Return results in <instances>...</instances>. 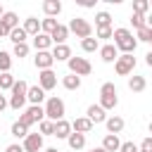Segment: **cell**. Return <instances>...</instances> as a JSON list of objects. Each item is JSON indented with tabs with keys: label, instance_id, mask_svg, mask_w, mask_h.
<instances>
[{
	"label": "cell",
	"instance_id": "2",
	"mask_svg": "<svg viewBox=\"0 0 152 152\" xmlns=\"http://www.w3.org/2000/svg\"><path fill=\"white\" fill-rule=\"evenodd\" d=\"M26 95H28V83L26 81H17L14 83V88H12V97H10V107L12 109H24V104H26Z\"/></svg>",
	"mask_w": 152,
	"mask_h": 152
},
{
	"label": "cell",
	"instance_id": "16",
	"mask_svg": "<svg viewBox=\"0 0 152 152\" xmlns=\"http://www.w3.org/2000/svg\"><path fill=\"white\" fill-rule=\"evenodd\" d=\"M74 133V128H71V124L66 121V119H62V121H55V138H69Z\"/></svg>",
	"mask_w": 152,
	"mask_h": 152
},
{
	"label": "cell",
	"instance_id": "53",
	"mask_svg": "<svg viewBox=\"0 0 152 152\" xmlns=\"http://www.w3.org/2000/svg\"><path fill=\"white\" fill-rule=\"evenodd\" d=\"M140 152H145V150H140Z\"/></svg>",
	"mask_w": 152,
	"mask_h": 152
},
{
	"label": "cell",
	"instance_id": "26",
	"mask_svg": "<svg viewBox=\"0 0 152 152\" xmlns=\"http://www.w3.org/2000/svg\"><path fill=\"white\" fill-rule=\"evenodd\" d=\"M62 86H64L66 90H78V88H81V76H76V74H66V76L62 78Z\"/></svg>",
	"mask_w": 152,
	"mask_h": 152
},
{
	"label": "cell",
	"instance_id": "25",
	"mask_svg": "<svg viewBox=\"0 0 152 152\" xmlns=\"http://www.w3.org/2000/svg\"><path fill=\"white\" fill-rule=\"evenodd\" d=\"M26 38H28V33L24 31V26H17V28H12V31H10V40H12L14 45L26 43Z\"/></svg>",
	"mask_w": 152,
	"mask_h": 152
},
{
	"label": "cell",
	"instance_id": "28",
	"mask_svg": "<svg viewBox=\"0 0 152 152\" xmlns=\"http://www.w3.org/2000/svg\"><path fill=\"white\" fill-rule=\"evenodd\" d=\"M0 21H2V24H5V28H10V31H12V28H17V26H19V17H17V14H14V12H5V14H2V19H0Z\"/></svg>",
	"mask_w": 152,
	"mask_h": 152
},
{
	"label": "cell",
	"instance_id": "51",
	"mask_svg": "<svg viewBox=\"0 0 152 152\" xmlns=\"http://www.w3.org/2000/svg\"><path fill=\"white\" fill-rule=\"evenodd\" d=\"M2 14H5V10H2V5H0V19H2Z\"/></svg>",
	"mask_w": 152,
	"mask_h": 152
},
{
	"label": "cell",
	"instance_id": "13",
	"mask_svg": "<svg viewBox=\"0 0 152 152\" xmlns=\"http://www.w3.org/2000/svg\"><path fill=\"white\" fill-rule=\"evenodd\" d=\"M93 126H95V124H93L88 116H78V119H74V121H71V128H74L76 133H83V135H86V133H90V131H93Z\"/></svg>",
	"mask_w": 152,
	"mask_h": 152
},
{
	"label": "cell",
	"instance_id": "15",
	"mask_svg": "<svg viewBox=\"0 0 152 152\" xmlns=\"http://www.w3.org/2000/svg\"><path fill=\"white\" fill-rule=\"evenodd\" d=\"M104 126H107V133H112V135H119L121 131H124V119L121 116H107V121H104Z\"/></svg>",
	"mask_w": 152,
	"mask_h": 152
},
{
	"label": "cell",
	"instance_id": "47",
	"mask_svg": "<svg viewBox=\"0 0 152 152\" xmlns=\"http://www.w3.org/2000/svg\"><path fill=\"white\" fill-rule=\"evenodd\" d=\"M145 64H147V66H152V50L145 55Z\"/></svg>",
	"mask_w": 152,
	"mask_h": 152
},
{
	"label": "cell",
	"instance_id": "20",
	"mask_svg": "<svg viewBox=\"0 0 152 152\" xmlns=\"http://www.w3.org/2000/svg\"><path fill=\"white\" fill-rule=\"evenodd\" d=\"M102 147H104L107 152H119V150H121V140H119V135L107 133V135H104V140H102Z\"/></svg>",
	"mask_w": 152,
	"mask_h": 152
},
{
	"label": "cell",
	"instance_id": "40",
	"mask_svg": "<svg viewBox=\"0 0 152 152\" xmlns=\"http://www.w3.org/2000/svg\"><path fill=\"white\" fill-rule=\"evenodd\" d=\"M131 24H133V28H135V31H140L142 26H147V21H145V17H142V14H131Z\"/></svg>",
	"mask_w": 152,
	"mask_h": 152
},
{
	"label": "cell",
	"instance_id": "21",
	"mask_svg": "<svg viewBox=\"0 0 152 152\" xmlns=\"http://www.w3.org/2000/svg\"><path fill=\"white\" fill-rule=\"evenodd\" d=\"M24 31L36 38V36L40 33V21H38L36 17H26V19H24Z\"/></svg>",
	"mask_w": 152,
	"mask_h": 152
},
{
	"label": "cell",
	"instance_id": "7",
	"mask_svg": "<svg viewBox=\"0 0 152 152\" xmlns=\"http://www.w3.org/2000/svg\"><path fill=\"white\" fill-rule=\"evenodd\" d=\"M114 69H116L119 76L133 74V69H135V57H133V55H119V59L114 62Z\"/></svg>",
	"mask_w": 152,
	"mask_h": 152
},
{
	"label": "cell",
	"instance_id": "18",
	"mask_svg": "<svg viewBox=\"0 0 152 152\" xmlns=\"http://www.w3.org/2000/svg\"><path fill=\"white\" fill-rule=\"evenodd\" d=\"M26 100H28L31 104H40V102L45 100V90H43L40 86H28V95H26Z\"/></svg>",
	"mask_w": 152,
	"mask_h": 152
},
{
	"label": "cell",
	"instance_id": "14",
	"mask_svg": "<svg viewBox=\"0 0 152 152\" xmlns=\"http://www.w3.org/2000/svg\"><path fill=\"white\" fill-rule=\"evenodd\" d=\"M50 38H52V43H55V45H66V38H69V26L59 24V26L50 33Z\"/></svg>",
	"mask_w": 152,
	"mask_h": 152
},
{
	"label": "cell",
	"instance_id": "30",
	"mask_svg": "<svg viewBox=\"0 0 152 152\" xmlns=\"http://www.w3.org/2000/svg\"><path fill=\"white\" fill-rule=\"evenodd\" d=\"M10 69H12V55L0 50V74H7Z\"/></svg>",
	"mask_w": 152,
	"mask_h": 152
},
{
	"label": "cell",
	"instance_id": "5",
	"mask_svg": "<svg viewBox=\"0 0 152 152\" xmlns=\"http://www.w3.org/2000/svg\"><path fill=\"white\" fill-rule=\"evenodd\" d=\"M69 33H76V38L86 40V38L93 36V26H90L88 19H83V17H74V19L69 21Z\"/></svg>",
	"mask_w": 152,
	"mask_h": 152
},
{
	"label": "cell",
	"instance_id": "23",
	"mask_svg": "<svg viewBox=\"0 0 152 152\" xmlns=\"http://www.w3.org/2000/svg\"><path fill=\"white\" fill-rule=\"evenodd\" d=\"M128 88H131L133 93H142V90L147 88V81H145V76H138V74H133V76L128 78Z\"/></svg>",
	"mask_w": 152,
	"mask_h": 152
},
{
	"label": "cell",
	"instance_id": "24",
	"mask_svg": "<svg viewBox=\"0 0 152 152\" xmlns=\"http://www.w3.org/2000/svg\"><path fill=\"white\" fill-rule=\"evenodd\" d=\"M66 142H69V147H71V150H83V147H86V135L74 131V133L66 138Z\"/></svg>",
	"mask_w": 152,
	"mask_h": 152
},
{
	"label": "cell",
	"instance_id": "41",
	"mask_svg": "<svg viewBox=\"0 0 152 152\" xmlns=\"http://www.w3.org/2000/svg\"><path fill=\"white\" fill-rule=\"evenodd\" d=\"M119 152H140V147L133 142V140H126V142H121V150Z\"/></svg>",
	"mask_w": 152,
	"mask_h": 152
},
{
	"label": "cell",
	"instance_id": "22",
	"mask_svg": "<svg viewBox=\"0 0 152 152\" xmlns=\"http://www.w3.org/2000/svg\"><path fill=\"white\" fill-rule=\"evenodd\" d=\"M52 45V38L48 36V33H38L36 38H33V48H36V52H43V50H48Z\"/></svg>",
	"mask_w": 152,
	"mask_h": 152
},
{
	"label": "cell",
	"instance_id": "46",
	"mask_svg": "<svg viewBox=\"0 0 152 152\" xmlns=\"http://www.w3.org/2000/svg\"><path fill=\"white\" fill-rule=\"evenodd\" d=\"M5 36L10 38V28H5V24L0 21V38H5Z\"/></svg>",
	"mask_w": 152,
	"mask_h": 152
},
{
	"label": "cell",
	"instance_id": "12",
	"mask_svg": "<svg viewBox=\"0 0 152 152\" xmlns=\"http://www.w3.org/2000/svg\"><path fill=\"white\" fill-rule=\"evenodd\" d=\"M86 116H88L93 124H104V121H107V114H104V109H102L100 104H90L88 112H86Z\"/></svg>",
	"mask_w": 152,
	"mask_h": 152
},
{
	"label": "cell",
	"instance_id": "19",
	"mask_svg": "<svg viewBox=\"0 0 152 152\" xmlns=\"http://www.w3.org/2000/svg\"><path fill=\"white\" fill-rule=\"evenodd\" d=\"M43 12H45V17H57L59 12H62V2L59 0H45L43 2Z\"/></svg>",
	"mask_w": 152,
	"mask_h": 152
},
{
	"label": "cell",
	"instance_id": "6",
	"mask_svg": "<svg viewBox=\"0 0 152 152\" xmlns=\"http://www.w3.org/2000/svg\"><path fill=\"white\" fill-rule=\"evenodd\" d=\"M66 64H69V74H76V76H88L93 71V64L86 57H71Z\"/></svg>",
	"mask_w": 152,
	"mask_h": 152
},
{
	"label": "cell",
	"instance_id": "36",
	"mask_svg": "<svg viewBox=\"0 0 152 152\" xmlns=\"http://www.w3.org/2000/svg\"><path fill=\"white\" fill-rule=\"evenodd\" d=\"M12 135H14V138H26V135H28V128H26L24 124L14 121V124H12Z\"/></svg>",
	"mask_w": 152,
	"mask_h": 152
},
{
	"label": "cell",
	"instance_id": "8",
	"mask_svg": "<svg viewBox=\"0 0 152 152\" xmlns=\"http://www.w3.org/2000/svg\"><path fill=\"white\" fill-rule=\"evenodd\" d=\"M33 64H36V69H38V71H48V69H52V64H55V57H52V52L43 50V52H36V57H33Z\"/></svg>",
	"mask_w": 152,
	"mask_h": 152
},
{
	"label": "cell",
	"instance_id": "27",
	"mask_svg": "<svg viewBox=\"0 0 152 152\" xmlns=\"http://www.w3.org/2000/svg\"><path fill=\"white\" fill-rule=\"evenodd\" d=\"M57 26H59V21H57V19H52V17L40 19V33H48V36H50V33H52Z\"/></svg>",
	"mask_w": 152,
	"mask_h": 152
},
{
	"label": "cell",
	"instance_id": "48",
	"mask_svg": "<svg viewBox=\"0 0 152 152\" xmlns=\"http://www.w3.org/2000/svg\"><path fill=\"white\" fill-rule=\"evenodd\" d=\"M145 21H147V26H150V28H152V12H150V14H147V17H145Z\"/></svg>",
	"mask_w": 152,
	"mask_h": 152
},
{
	"label": "cell",
	"instance_id": "38",
	"mask_svg": "<svg viewBox=\"0 0 152 152\" xmlns=\"http://www.w3.org/2000/svg\"><path fill=\"white\" fill-rule=\"evenodd\" d=\"M28 50H31V48H28V43L14 45V50H12V57H19V59H21V57H26V55H28Z\"/></svg>",
	"mask_w": 152,
	"mask_h": 152
},
{
	"label": "cell",
	"instance_id": "34",
	"mask_svg": "<svg viewBox=\"0 0 152 152\" xmlns=\"http://www.w3.org/2000/svg\"><path fill=\"white\" fill-rule=\"evenodd\" d=\"M147 10H152V7H150V0H135V2H133V14H142V17H145Z\"/></svg>",
	"mask_w": 152,
	"mask_h": 152
},
{
	"label": "cell",
	"instance_id": "32",
	"mask_svg": "<svg viewBox=\"0 0 152 152\" xmlns=\"http://www.w3.org/2000/svg\"><path fill=\"white\" fill-rule=\"evenodd\" d=\"M81 48H83V52H95V50H100V40L90 36V38L81 40Z\"/></svg>",
	"mask_w": 152,
	"mask_h": 152
},
{
	"label": "cell",
	"instance_id": "44",
	"mask_svg": "<svg viewBox=\"0 0 152 152\" xmlns=\"http://www.w3.org/2000/svg\"><path fill=\"white\" fill-rule=\"evenodd\" d=\"M5 152H24V145L12 142V145H7V147H5Z\"/></svg>",
	"mask_w": 152,
	"mask_h": 152
},
{
	"label": "cell",
	"instance_id": "31",
	"mask_svg": "<svg viewBox=\"0 0 152 152\" xmlns=\"http://www.w3.org/2000/svg\"><path fill=\"white\" fill-rule=\"evenodd\" d=\"M95 26H97V28L112 26V14H109V12H97V14H95Z\"/></svg>",
	"mask_w": 152,
	"mask_h": 152
},
{
	"label": "cell",
	"instance_id": "54",
	"mask_svg": "<svg viewBox=\"0 0 152 152\" xmlns=\"http://www.w3.org/2000/svg\"><path fill=\"white\" fill-rule=\"evenodd\" d=\"M0 93H2V90H0Z\"/></svg>",
	"mask_w": 152,
	"mask_h": 152
},
{
	"label": "cell",
	"instance_id": "42",
	"mask_svg": "<svg viewBox=\"0 0 152 152\" xmlns=\"http://www.w3.org/2000/svg\"><path fill=\"white\" fill-rule=\"evenodd\" d=\"M19 124H24V126L28 128V126H31V124H36V121L31 119V114H28V112H24V114H19Z\"/></svg>",
	"mask_w": 152,
	"mask_h": 152
},
{
	"label": "cell",
	"instance_id": "49",
	"mask_svg": "<svg viewBox=\"0 0 152 152\" xmlns=\"http://www.w3.org/2000/svg\"><path fill=\"white\" fill-rule=\"evenodd\" d=\"M88 152H107V150H104V147L100 145V147H93V150H88Z\"/></svg>",
	"mask_w": 152,
	"mask_h": 152
},
{
	"label": "cell",
	"instance_id": "17",
	"mask_svg": "<svg viewBox=\"0 0 152 152\" xmlns=\"http://www.w3.org/2000/svg\"><path fill=\"white\" fill-rule=\"evenodd\" d=\"M52 57H55V62H69L71 59V48L69 45H55Z\"/></svg>",
	"mask_w": 152,
	"mask_h": 152
},
{
	"label": "cell",
	"instance_id": "1",
	"mask_svg": "<svg viewBox=\"0 0 152 152\" xmlns=\"http://www.w3.org/2000/svg\"><path fill=\"white\" fill-rule=\"evenodd\" d=\"M114 45H116V50H121L124 55H133L135 52V48H138V40H135V36L128 31V28H114Z\"/></svg>",
	"mask_w": 152,
	"mask_h": 152
},
{
	"label": "cell",
	"instance_id": "11",
	"mask_svg": "<svg viewBox=\"0 0 152 152\" xmlns=\"http://www.w3.org/2000/svg\"><path fill=\"white\" fill-rule=\"evenodd\" d=\"M100 57H102V62L114 64V62L119 59V50H116V45H112V43L102 45V48H100Z\"/></svg>",
	"mask_w": 152,
	"mask_h": 152
},
{
	"label": "cell",
	"instance_id": "45",
	"mask_svg": "<svg viewBox=\"0 0 152 152\" xmlns=\"http://www.w3.org/2000/svg\"><path fill=\"white\" fill-rule=\"evenodd\" d=\"M5 107H10V100H5V95L0 93V114L5 112Z\"/></svg>",
	"mask_w": 152,
	"mask_h": 152
},
{
	"label": "cell",
	"instance_id": "35",
	"mask_svg": "<svg viewBox=\"0 0 152 152\" xmlns=\"http://www.w3.org/2000/svg\"><path fill=\"white\" fill-rule=\"evenodd\" d=\"M135 40H142V43H152V28H150V26H142L140 31H135Z\"/></svg>",
	"mask_w": 152,
	"mask_h": 152
},
{
	"label": "cell",
	"instance_id": "4",
	"mask_svg": "<svg viewBox=\"0 0 152 152\" xmlns=\"http://www.w3.org/2000/svg\"><path fill=\"white\" fill-rule=\"evenodd\" d=\"M64 114H66L64 100H59V97H48V102H45V119H48V121H62Z\"/></svg>",
	"mask_w": 152,
	"mask_h": 152
},
{
	"label": "cell",
	"instance_id": "43",
	"mask_svg": "<svg viewBox=\"0 0 152 152\" xmlns=\"http://www.w3.org/2000/svg\"><path fill=\"white\" fill-rule=\"evenodd\" d=\"M140 150H145V152H152V135H147V138L140 142Z\"/></svg>",
	"mask_w": 152,
	"mask_h": 152
},
{
	"label": "cell",
	"instance_id": "29",
	"mask_svg": "<svg viewBox=\"0 0 152 152\" xmlns=\"http://www.w3.org/2000/svg\"><path fill=\"white\" fill-rule=\"evenodd\" d=\"M26 112L31 114V119H33V121H38V124H40V121H45V107H40V104H31Z\"/></svg>",
	"mask_w": 152,
	"mask_h": 152
},
{
	"label": "cell",
	"instance_id": "3",
	"mask_svg": "<svg viewBox=\"0 0 152 152\" xmlns=\"http://www.w3.org/2000/svg\"><path fill=\"white\" fill-rule=\"evenodd\" d=\"M119 104V97H116V86L114 83H102V88H100V107L107 112V109H114Z\"/></svg>",
	"mask_w": 152,
	"mask_h": 152
},
{
	"label": "cell",
	"instance_id": "33",
	"mask_svg": "<svg viewBox=\"0 0 152 152\" xmlns=\"http://www.w3.org/2000/svg\"><path fill=\"white\" fill-rule=\"evenodd\" d=\"M14 83H17V81H14V76H12L10 71H7V74H0V90H12Z\"/></svg>",
	"mask_w": 152,
	"mask_h": 152
},
{
	"label": "cell",
	"instance_id": "52",
	"mask_svg": "<svg viewBox=\"0 0 152 152\" xmlns=\"http://www.w3.org/2000/svg\"><path fill=\"white\" fill-rule=\"evenodd\" d=\"M150 133H152V121H150Z\"/></svg>",
	"mask_w": 152,
	"mask_h": 152
},
{
	"label": "cell",
	"instance_id": "9",
	"mask_svg": "<svg viewBox=\"0 0 152 152\" xmlns=\"http://www.w3.org/2000/svg\"><path fill=\"white\" fill-rule=\"evenodd\" d=\"M38 86L48 93V90H52L55 86H57V74L52 71V69H48V71H40L38 74Z\"/></svg>",
	"mask_w": 152,
	"mask_h": 152
},
{
	"label": "cell",
	"instance_id": "39",
	"mask_svg": "<svg viewBox=\"0 0 152 152\" xmlns=\"http://www.w3.org/2000/svg\"><path fill=\"white\" fill-rule=\"evenodd\" d=\"M40 135H55V121H40Z\"/></svg>",
	"mask_w": 152,
	"mask_h": 152
},
{
	"label": "cell",
	"instance_id": "50",
	"mask_svg": "<svg viewBox=\"0 0 152 152\" xmlns=\"http://www.w3.org/2000/svg\"><path fill=\"white\" fill-rule=\"evenodd\" d=\"M45 152H59V150H57V147H48Z\"/></svg>",
	"mask_w": 152,
	"mask_h": 152
},
{
	"label": "cell",
	"instance_id": "10",
	"mask_svg": "<svg viewBox=\"0 0 152 152\" xmlns=\"http://www.w3.org/2000/svg\"><path fill=\"white\" fill-rule=\"evenodd\" d=\"M43 150V135L40 133H28L24 138V152H40Z\"/></svg>",
	"mask_w": 152,
	"mask_h": 152
},
{
	"label": "cell",
	"instance_id": "37",
	"mask_svg": "<svg viewBox=\"0 0 152 152\" xmlns=\"http://www.w3.org/2000/svg\"><path fill=\"white\" fill-rule=\"evenodd\" d=\"M95 36H97V38H102V40H109V38H114V28H112V26L95 28Z\"/></svg>",
	"mask_w": 152,
	"mask_h": 152
}]
</instances>
